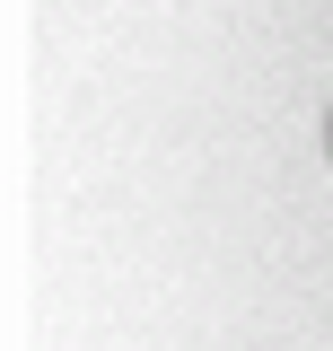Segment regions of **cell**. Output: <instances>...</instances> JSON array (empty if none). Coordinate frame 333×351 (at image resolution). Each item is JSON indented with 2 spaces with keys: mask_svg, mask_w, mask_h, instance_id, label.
<instances>
[{
  "mask_svg": "<svg viewBox=\"0 0 333 351\" xmlns=\"http://www.w3.org/2000/svg\"><path fill=\"white\" fill-rule=\"evenodd\" d=\"M325 149H333V123H325Z\"/></svg>",
  "mask_w": 333,
  "mask_h": 351,
  "instance_id": "cell-1",
  "label": "cell"
}]
</instances>
